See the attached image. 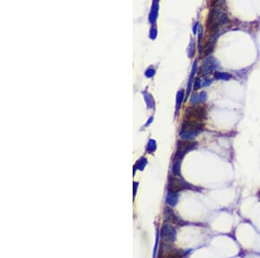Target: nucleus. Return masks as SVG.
<instances>
[{"instance_id":"1","label":"nucleus","mask_w":260,"mask_h":258,"mask_svg":"<svg viewBox=\"0 0 260 258\" xmlns=\"http://www.w3.org/2000/svg\"><path fill=\"white\" fill-rule=\"evenodd\" d=\"M185 118L186 121L201 123L206 118V110L202 106L189 107L186 109Z\"/></svg>"},{"instance_id":"2","label":"nucleus","mask_w":260,"mask_h":258,"mask_svg":"<svg viewBox=\"0 0 260 258\" xmlns=\"http://www.w3.org/2000/svg\"><path fill=\"white\" fill-rule=\"evenodd\" d=\"M197 146V143L188 141V140H183L179 141L178 143V147H177V152H176V160L182 159V157L186 154V152L189 151L193 150Z\"/></svg>"},{"instance_id":"3","label":"nucleus","mask_w":260,"mask_h":258,"mask_svg":"<svg viewBox=\"0 0 260 258\" xmlns=\"http://www.w3.org/2000/svg\"><path fill=\"white\" fill-rule=\"evenodd\" d=\"M204 129V124L198 122H184L182 125V132H193L196 135L200 134Z\"/></svg>"},{"instance_id":"4","label":"nucleus","mask_w":260,"mask_h":258,"mask_svg":"<svg viewBox=\"0 0 260 258\" xmlns=\"http://www.w3.org/2000/svg\"><path fill=\"white\" fill-rule=\"evenodd\" d=\"M191 185L188 184L187 182H186L183 180H180L179 178H175V177H172L169 182V190L171 192L176 193L178 191H180L185 189H190Z\"/></svg>"},{"instance_id":"5","label":"nucleus","mask_w":260,"mask_h":258,"mask_svg":"<svg viewBox=\"0 0 260 258\" xmlns=\"http://www.w3.org/2000/svg\"><path fill=\"white\" fill-rule=\"evenodd\" d=\"M219 67V63L213 57H209L202 64V71L205 74L211 73L213 70Z\"/></svg>"},{"instance_id":"6","label":"nucleus","mask_w":260,"mask_h":258,"mask_svg":"<svg viewBox=\"0 0 260 258\" xmlns=\"http://www.w3.org/2000/svg\"><path fill=\"white\" fill-rule=\"evenodd\" d=\"M207 99V95L205 91H202L200 93L193 95L192 98V104H203L206 101Z\"/></svg>"},{"instance_id":"7","label":"nucleus","mask_w":260,"mask_h":258,"mask_svg":"<svg viewBox=\"0 0 260 258\" xmlns=\"http://www.w3.org/2000/svg\"><path fill=\"white\" fill-rule=\"evenodd\" d=\"M214 76L217 79H219V80H225V81H227L231 79V76L230 74L226 73V72H221V71H216L214 73Z\"/></svg>"},{"instance_id":"8","label":"nucleus","mask_w":260,"mask_h":258,"mask_svg":"<svg viewBox=\"0 0 260 258\" xmlns=\"http://www.w3.org/2000/svg\"><path fill=\"white\" fill-rule=\"evenodd\" d=\"M202 85H203V84H201L200 80V79H197V80L195 81V84H194V89L197 91V90H199V89L200 88Z\"/></svg>"},{"instance_id":"9","label":"nucleus","mask_w":260,"mask_h":258,"mask_svg":"<svg viewBox=\"0 0 260 258\" xmlns=\"http://www.w3.org/2000/svg\"><path fill=\"white\" fill-rule=\"evenodd\" d=\"M199 26V23H196V25L194 26V29H193V32H194V34H196L197 33V27Z\"/></svg>"}]
</instances>
